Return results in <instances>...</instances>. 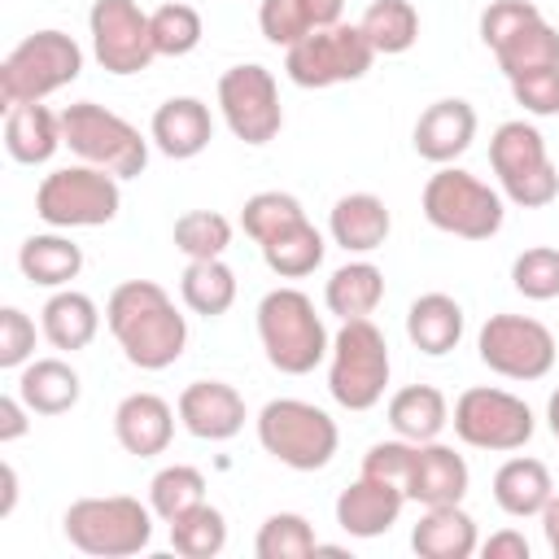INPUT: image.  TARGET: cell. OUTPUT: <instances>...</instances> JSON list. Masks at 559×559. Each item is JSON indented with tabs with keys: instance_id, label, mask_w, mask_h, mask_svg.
<instances>
[{
	"instance_id": "46",
	"label": "cell",
	"mask_w": 559,
	"mask_h": 559,
	"mask_svg": "<svg viewBox=\"0 0 559 559\" xmlns=\"http://www.w3.org/2000/svg\"><path fill=\"white\" fill-rule=\"evenodd\" d=\"M35 354V323L26 310L4 306L0 310V367H26Z\"/></svg>"
},
{
	"instance_id": "20",
	"label": "cell",
	"mask_w": 559,
	"mask_h": 559,
	"mask_svg": "<svg viewBox=\"0 0 559 559\" xmlns=\"http://www.w3.org/2000/svg\"><path fill=\"white\" fill-rule=\"evenodd\" d=\"M467 480H472V476H467V463H463V454H454V445L419 441V445H415V463H411L406 502H419V507L463 502Z\"/></svg>"
},
{
	"instance_id": "9",
	"label": "cell",
	"mask_w": 559,
	"mask_h": 559,
	"mask_svg": "<svg viewBox=\"0 0 559 559\" xmlns=\"http://www.w3.org/2000/svg\"><path fill=\"white\" fill-rule=\"evenodd\" d=\"M118 205H122L118 175L87 162L61 166L44 175V183L35 188V214L48 227H105L118 218Z\"/></svg>"
},
{
	"instance_id": "2",
	"label": "cell",
	"mask_w": 559,
	"mask_h": 559,
	"mask_svg": "<svg viewBox=\"0 0 559 559\" xmlns=\"http://www.w3.org/2000/svg\"><path fill=\"white\" fill-rule=\"evenodd\" d=\"M258 341L266 349V362L284 376L314 371L332 349L328 328L301 288H271L258 301Z\"/></svg>"
},
{
	"instance_id": "23",
	"label": "cell",
	"mask_w": 559,
	"mask_h": 559,
	"mask_svg": "<svg viewBox=\"0 0 559 559\" xmlns=\"http://www.w3.org/2000/svg\"><path fill=\"white\" fill-rule=\"evenodd\" d=\"M389 227H393L389 205L376 192H349L328 214V231H332V240L345 253H371V249H380L389 240Z\"/></svg>"
},
{
	"instance_id": "53",
	"label": "cell",
	"mask_w": 559,
	"mask_h": 559,
	"mask_svg": "<svg viewBox=\"0 0 559 559\" xmlns=\"http://www.w3.org/2000/svg\"><path fill=\"white\" fill-rule=\"evenodd\" d=\"M546 419H550V432H555V441H559V389H555L550 402H546Z\"/></svg>"
},
{
	"instance_id": "5",
	"label": "cell",
	"mask_w": 559,
	"mask_h": 559,
	"mask_svg": "<svg viewBox=\"0 0 559 559\" xmlns=\"http://www.w3.org/2000/svg\"><path fill=\"white\" fill-rule=\"evenodd\" d=\"M258 441L275 463L293 472H319L332 463L341 432L323 406L301 397H275L258 411Z\"/></svg>"
},
{
	"instance_id": "21",
	"label": "cell",
	"mask_w": 559,
	"mask_h": 559,
	"mask_svg": "<svg viewBox=\"0 0 559 559\" xmlns=\"http://www.w3.org/2000/svg\"><path fill=\"white\" fill-rule=\"evenodd\" d=\"M406 507V493L397 485H384V480H371V476H358L349 489H341L336 498V524L349 533V537H380L397 524Z\"/></svg>"
},
{
	"instance_id": "32",
	"label": "cell",
	"mask_w": 559,
	"mask_h": 559,
	"mask_svg": "<svg viewBox=\"0 0 559 559\" xmlns=\"http://www.w3.org/2000/svg\"><path fill=\"white\" fill-rule=\"evenodd\" d=\"M179 297L192 314H205V319H218L231 310L236 301V271L223 262V258H197L183 266L179 275Z\"/></svg>"
},
{
	"instance_id": "40",
	"label": "cell",
	"mask_w": 559,
	"mask_h": 559,
	"mask_svg": "<svg viewBox=\"0 0 559 559\" xmlns=\"http://www.w3.org/2000/svg\"><path fill=\"white\" fill-rule=\"evenodd\" d=\"M231 245V223L218 210H188L175 218V249L197 262V258H223Z\"/></svg>"
},
{
	"instance_id": "48",
	"label": "cell",
	"mask_w": 559,
	"mask_h": 559,
	"mask_svg": "<svg viewBox=\"0 0 559 559\" xmlns=\"http://www.w3.org/2000/svg\"><path fill=\"white\" fill-rule=\"evenodd\" d=\"M31 406L17 397V393H4L0 397V441L9 445V441H17V437H26V428H31Z\"/></svg>"
},
{
	"instance_id": "38",
	"label": "cell",
	"mask_w": 559,
	"mask_h": 559,
	"mask_svg": "<svg viewBox=\"0 0 559 559\" xmlns=\"http://www.w3.org/2000/svg\"><path fill=\"white\" fill-rule=\"evenodd\" d=\"M301 218H306L301 201H297L293 192H280V188L253 192V197L245 201V210H240V227H245V236H249L253 245H266L271 236L297 227Z\"/></svg>"
},
{
	"instance_id": "28",
	"label": "cell",
	"mask_w": 559,
	"mask_h": 559,
	"mask_svg": "<svg viewBox=\"0 0 559 559\" xmlns=\"http://www.w3.org/2000/svg\"><path fill=\"white\" fill-rule=\"evenodd\" d=\"M555 493V480H550V467L542 459H528V454H515L507 459L498 472H493V502L524 520V515H542V507L550 502Z\"/></svg>"
},
{
	"instance_id": "41",
	"label": "cell",
	"mask_w": 559,
	"mask_h": 559,
	"mask_svg": "<svg viewBox=\"0 0 559 559\" xmlns=\"http://www.w3.org/2000/svg\"><path fill=\"white\" fill-rule=\"evenodd\" d=\"M148 22H153V48H157V57H188L201 44V35H205L201 13L192 4H183V0H170V4L153 9Z\"/></svg>"
},
{
	"instance_id": "7",
	"label": "cell",
	"mask_w": 559,
	"mask_h": 559,
	"mask_svg": "<svg viewBox=\"0 0 559 559\" xmlns=\"http://www.w3.org/2000/svg\"><path fill=\"white\" fill-rule=\"evenodd\" d=\"M79 74H83V48L66 31H35L0 66V100L4 109L31 105L74 83Z\"/></svg>"
},
{
	"instance_id": "1",
	"label": "cell",
	"mask_w": 559,
	"mask_h": 559,
	"mask_svg": "<svg viewBox=\"0 0 559 559\" xmlns=\"http://www.w3.org/2000/svg\"><path fill=\"white\" fill-rule=\"evenodd\" d=\"M105 323L127 362L140 371L170 367L188 345V319L153 280H122L105 301Z\"/></svg>"
},
{
	"instance_id": "4",
	"label": "cell",
	"mask_w": 559,
	"mask_h": 559,
	"mask_svg": "<svg viewBox=\"0 0 559 559\" xmlns=\"http://www.w3.org/2000/svg\"><path fill=\"white\" fill-rule=\"evenodd\" d=\"M61 140L79 162L100 166L118 179H135L148 166V140L140 135V127L96 100H74L61 109Z\"/></svg>"
},
{
	"instance_id": "47",
	"label": "cell",
	"mask_w": 559,
	"mask_h": 559,
	"mask_svg": "<svg viewBox=\"0 0 559 559\" xmlns=\"http://www.w3.org/2000/svg\"><path fill=\"white\" fill-rule=\"evenodd\" d=\"M511 96H515V105H524V114L555 118L559 114V66L524 74V79H511Z\"/></svg>"
},
{
	"instance_id": "49",
	"label": "cell",
	"mask_w": 559,
	"mask_h": 559,
	"mask_svg": "<svg viewBox=\"0 0 559 559\" xmlns=\"http://www.w3.org/2000/svg\"><path fill=\"white\" fill-rule=\"evenodd\" d=\"M480 555H485V559H528V542H524V533L502 528V533H493L489 542H480Z\"/></svg>"
},
{
	"instance_id": "24",
	"label": "cell",
	"mask_w": 559,
	"mask_h": 559,
	"mask_svg": "<svg viewBox=\"0 0 559 559\" xmlns=\"http://www.w3.org/2000/svg\"><path fill=\"white\" fill-rule=\"evenodd\" d=\"M61 114H52L48 105L31 100V105H13L4 118V148L13 162L22 166H44L57 148H61Z\"/></svg>"
},
{
	"instance_id": "17",
	"label": "cell",
	"mask_w": 559,
	"mask_h": 559,
	"mask_svg": "<svg viewBox=\"0 0 559 559\" xmlns=\"http://www.w3.org/2000/svg\"><path fill=\"white\" fill-rule=\"evenodd\" d=\"M175 411L179 424L201 441H231L245 428V397L223 380H192Z\"/></svg>"
},
{
	"instance_id": "39",
	"label": "cell",
	"mask_w": 559,
	"mask_h": 559,
	"mask_svg": "<svg viewBox=\"0 0 559 559\" xmlns=\"http://www.w3.org/2000/svg\"><path fill=\"white\" fill-rule=\"evenodd\" d=\"M319 550V537L310 528L306 515L297 511H275L262 520L258 537H253V555L258 559H306Z\"/></svg>"
},
{
	"instance_id": "52",
	"label": "cell",
	"mask_w": 559,
	"mask_h": 559,
	"mask_svg": "<svg viewBox=\"0 0 559 559\" xmlns=\"http://www.w3.org/2000/svg\"><path fill=\"white\" fill-rule=\"evenodd\" d=\"M0 476H4V502H0V515H9L13 502H17V472H13V463H4Z\"/></svg>"
},
{
	"instance_id": "15",
	"label": "cell",
	"mask_w": 559,
	"mask_h": 559,
	"mask_svg": "<svg viewBox=\"0 0 559 559\" xmlns=\"http://www.w3.org/2000/svg\"><path fill=\"white\" fill-rule=\"evenodd\" d=\"M87 31H92V52L109 74H140L157 57L153 22L135 0H92Z\"/></svg>"
},
{
	"instance_id": "27",
	"label": "cell",
	"mask_w": 559,
	"mask_h": 559,
	"mask_svg": "<svg viewBox=\"0 0 559 559\" xmlns=\"http://www.w3.org/2000/svg\"><path fill=\"white\" fill-rule=\"evenodd\" d=\"M79 393L83 380L66 358H31L17 376V397L31 406V415H66Z\"/></svg>"
},
{
	"instance_id": "25",
	"label": "cell",
	"mask_w": 559,
	"mask_h": 559,
	"mask_svg": "<svg viewBox=\"0 0 559 559\" xmlns=\"http://www.w3.org/2000/svg\"><path fill=\"white\" fill-rule=\"evenodd\" d=\"M39 328H44V336H48V345L52 349H87L92 341H96V332H100V310H96V301L87 297V293H79V288H57L48 301H44V310H39Z\"/></svg>"
},
{
	"instance_id": "12",
	"label": "cell",
	"mask_w": 559,
	"mask_h": 559,
	"mask_svg": "<svg viewBox=\"0 0 559 559\" xmlns=\"http://www.w3.org/2000/svg\"><path fill=\"white\" fill-rule=\"evenodd\" d=\"M376 48L367 44L362 26L336 22L323 31H310L301 44L288 48L284 70L297 87H332V83H354L371 70Z\"/></svg>"
},
{
	"instance_id": "45",
	"label": "cell",
	"mask_w": 559,
	"mask_h": 559,
	"mask_svg": "<svg viewBox=\"0 0 559 559\" xmlns=\"http://www.w3.org/2000/svg\"><path fill=\"white\" fill-rule=\"evenodd\" d=\"M258 26L275 48H293L310 35V22L301 13V0H262L258 4Z\"/></svg>"
},
{
	"instance_id": "19",
	"label": "cell",
	"mask_w": 559,
	"mask_h": 559,
	"mask_svg": "<svg viewBox=\"0 0 559 559\" xmlns=\"http://www.w3.org/2000/svg\"><path fill=\"white\" fill-rule=\"evenodd\" d=\"M148 140H153L166 157H175V162H188V157L205 153L210 140H214L210 105L197 100V96H170L166 105H157L153 127H148Z\"/></svg>"
},
{
	"instance_id": "51",
	"label": "cell",
	"mask_w": 559,
	"mask_h": 559,
	"mask_svg": "<svg viewBox=\"0 0 559 559\" xmlns=\"http://www.w3.org/2000/svg\"><path fill=\"white\" fill-rule=\"evenodd\" d=\"M542 533H546L550 555L559 559V493H550V502L542 507Z\"/></svg>"
},
{
	"instance_id": "22",
	"label": "cell",
	"mask_w": 559,
	"mask_h": 559,
	"mask_svg": "<svg viewBox=\"0 0 559 559\" xmlns=\"http://www.w3.org/2000/svg\"><path fill=\"white\" fill-rule=\"evenodd\" d=\"M411 550L419 559H472L480 550L476 520L459 502L424 507V515L411 528Z\"/></svg>"
},
{
	"instance_id": "30",
	"label": "cell",
	"mask_w": 559,
	"mask_h": 559,
	"mask_svg": "<svg viewBox=\"0 0 559 559\" xmlns=\"http://www.w3.org/2000/svg\"><path fill=\"white\" fill-rule=\"evenodd\" d=\"M17 266L39 288H66L83 271V249L70 236H57V231L26 236L22 249H17Z\"/></svg>"
},
{
	"instance_id": "36",
	"label": "cell",
	"mask_w": 559,
	"mask_h": 559,
	"mask_svg": "<svg viewBox=\"0 0 559 559\" xmlns=\"http://www.w3.org/2000/svg\"><path fill=\"white\" fill-rule=\"evenodd\" d=\"M201 502H205V476L197 467H188V463H170L148 480V507L166 524L179 520L183 511L201 507Z\"/></svg>"
},
{
	"instance_id": "31",
	"label": "cell",
	"mask_w": 559,
	"mask_h": 559,
	"mask_svg": "<svg viewBox=\"0 0 559 559\" xmlns=\"http://www.w3.org/2000/svg\"><path fill=\"white\" fill-rule=\"evenodd\" d=\"M384 301V271L376 262H345L332 271L323 288V306L345 319H371V310Z\"/></svg>"
},
{
	"instance_id": "50",
	"label": "cell",
	"mask_w": 559,
	"mask_h": 559,
	"mask_svg": "<svg viewBox=\"0 0 559 559\" xmlns=\"http://www.w3.org/2000/svg\"><path fill=\"white\" fill-rule=\"evenodd\" d=\"M341 9H345V0H301V13H306V22H310V31L336 26V22H341Z\"/></svg>"
},
{
	"instance_id": "29",
	"label": "cell",
	"mask_w": 559,
	"mask_h": 559,
	"mask_svg": "<svg viewBox=\"0 0 559 559\" xmlns=\"http://www.w3.org/2000/svg\"><path fill=\"white\" fill-rule=\"evenodd\" d=\"M450 424V402L437 384H406L389 397V428L406 441H437Z\"/></svg>"
},
{
	"instance_id": "43",
	"label": "cell",
	"mask_w": 559,
	"mask_h": 559,
	"mask_svg": "<svg viewBox=\"0 0 559 559\" xmlns=\"http://www.w3.org/2000/svg\"><path fill=\"white\" fill-rule=\"evenodd\" d=\"M411 463H415V441H406V437L376 441V445L362 454V476L384 480V485H397V489L406 493V485H411Z\"/></svg>"
},
{
	"instance_id": "8",
	"label": "cell",
	"mask_w": 559,
	"mask_h": 559,
	"mask_svg": "<svg viewBox=\"0 0 559 559\" xmlns=\"http://www.w3.org/2000/svg\"><path fill=\"white\" fill-rule=\"evenodd\" d=\"M489 166L507 192V201H515L520 210H542L559 197V170L546 153V140L533 122L511 118L493 131L489 140Z\"/></svg>"
},
{
	"instance_id": "33",
	"label": "cell",
	"mask_w": 559,
	"mask_h": 559,
	"mask_svg": "<svg viewBox=\"0 0 559 559\" xmlns=\"http://www.w3.org/2000/svg\"><path fill=\"white\" fill-rule=\"evenodd\" d=\"M493 61H498V70L507 79H524V74L550 70V66H559V31L546 17H537V22L520 26L511 39H502L493 48Z\"/></svg>"
},
{
	"instance_id": "18",
	"label": "cell",
	"mask_w": 559,
	"mask_h": 559,
	"mask_svg": "<svg viewBox=\"0 0 559 559\" xmlns=\"http://www.w3.org/2000/svg\"><path fill=\"white\" fill-rule=\"evenodd\" d=\"M175 415L179 411H170V402L157 393H127L114 411V437L135 459L166 454V445L175 437Z\"/></svg>"
},
{
	"instance_id": "6",
	"label": "cell",
	"mask_w": 559,
	"mask_h": 559,
	"mask_svg": "<svg viewBox=\"0 0 559 559\" xmlns=\"http://www.w3.org/2000/svg\"><path fill=\"white\" fill-rule=\"evenodd\" d=\"M389 341L371 319H345L328 349V393L345 411H371L389 389Z\"/></svg>"
},
{
	"instance_id": "16",
	"label": "cell",
	"mask_w": 559,
	"mask_h": 559,
	"mask_svg": "<svg viewBox=\"0 0 559 559\" xmlns=\"http://www.w3.org/2000/svg\"><path fill=\"white\" fill-rule=\"evenodd\" d=\"M476 140V109L463 96H441L415 118V153L432 166H450Z\"/></svg>"
},
{
	"instance_id": "34",
	"label": "cell",
	"mask_w": 559,
	"mask_h": 559,
	"mask_svg": "<svg viewBox=\"0 0 559 559\" xmlns=\"http://www.w3.org/2000/svg\"><path fill=\"white\" fill-rule=\"evenodd\" d=\"M262 249V262L280 275V280H301V275H310L319 262H323V236H319V227L310 223V218H301L297 227H288V231H280V236H271L266 245H258Z\"/></svg>"
},
{
	"instance_id": "35",
	"label": "cell",
	"mask_w": 559,
	"mask_h": 559,
	"mask_svg": "<svg viewBox=\"0 0 559 559\" xmlns=\"http://www.w3.org/2000/svg\"><path fill=\"white\" fill-rule=\"evenodd\" d=\"M362 35L376 48V57H397L419 39V13L411 0H371L362 13Z\"/></svg>"
},
{
	"instance_id": "26",
	"label": "cell",
	"mask_w": 559,
	"mask_h": 559,
	"mask_svg": "<svg viewBox=\"0 0 559 559\" xmlns=\"http://www.w3.org/2000/svg\"><path fill=\"white\" fill-rule=\"evenodd\" d=\"M406 336L419 354L441 358L463 341V306L450 293H424L406 310Z\"/></svg>"
},
{
	"instance_id": "11",
	"label": "cell",
	"mask_w": 559,
	"mask_h": 559,
	"mask_svg": "<svg viewBox=\"0 0 559 559\" xmlns=\"http://www.w3.org/2000/svg\"><path fill=\"white\" fill-rule=\"evenodd\" d=\"M454 437L472 450H493V454H511L520 445H528L533 437V411L524 397L507 393V389H463L454 402Z\"/></svg>"
},
{
	"instance_id": "10",
	"label": "cell",
	"mask_w": 559,
	"mask_h": 559,
	"mask_svg": "<svg viewBox=\"0 0 559 559\" xmlns=\"http://www.w3.org/2000/svg\"><path fill=\"white\" fill-rule=\"evenodd\" d=\"M424 218L459 240H489L502 227V197L472 170L441 166L424 183Z\"/></svg>"
},
{
	"instance_id": "13",
	"label": "cell",
	"mask_w": 559,
	"mask_h": 559,
	"mask_svg": "<svg viewBox=\"0 0 559 559\" xmlns=\"http://www.w3.org/2000/svg\"><path fill=\"white\" fill-rule=\"evenodd\" d=\"M476 354L507 380H542L555 367V336L528 314H489L476 336Z\"/></svg>"
},
{
	"instance_id": "42",
	"label": "cell",
	"mask_w": 559,
	"mask_h": 559,
	"mask_svg": "<svg viewBox=\"0 0 559 559\" xmlns=\"http://www.w3.org/2000/svg\"><path fill=\"white\" fill-rule=\"evenodd\" d=\"M511 284L515 293H524L528 301H550L559 297V249L550 245H533L511 262Z\"/></svg>"
},
{
	"instance_id": "3",
	"label": "cell",
	"mask_w": 559,
	"mask_h": 559,
	"mask_svg": "<svg viewBox=\"0 0 559 559\" xmlns=\"http://www.w3.org/2000/svg\"><path fill=\"white\" fill-rule=\"evenodd\" d=\"M66 542L83 555L96 559H127L140 555L153 542V507L127 493H105V498H79L61 515Z\"/></svg>"
},
{
	"instance_id": "37",
	"label": "cell",
	"mask_w": 559,
	"mask_h": 559,
	"mask_svg": "<svg viewBox=\"0 0 559 559\" xmlns=\"http://www.w3.org/2000/svg\"><path fill=\"white\" fill-rule=\"evenodd\" d=\"M170 546L183 559H214L227 546V520H223V511L210 507V502L183 511L179 520H170Z\"/></svg>"
},
{
	"instance_id": "14",
	"label": "cell",
	"mask_w": 559,
	"mask_h": 559,
	"mask_svg": "<svg viewBox=\"0 0 559 559\" xmlns=\"http://www.w3.org/2000/svg\"><path fill=\"white\" fill-rule=\"evenodd\" d=\"M218 109H223L231 135L245 140V144H266L284 127L275 74L266 66H258V61L223 70V79H218Z\"/></svg>"
},
{
	"instance_id": "44",
	"label": "cell",
	"mask_w": 559,
	"mask_h": 559,
	"mask_svg": "<svg viewBox=\"0 0 559 559\" xmlns=\"http://www.w3.org/2000/svg\"><path fill=\"white\" fill-rule=\"evenodd\" d=\"M537 17H542V9L533 0H489L485 13H480V39L493 52L502 39H511L520 26H528Z\"/></svg>"
}]
</instances>
